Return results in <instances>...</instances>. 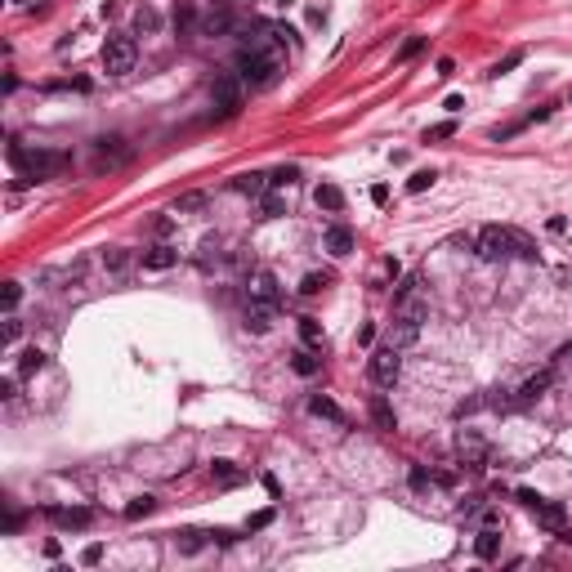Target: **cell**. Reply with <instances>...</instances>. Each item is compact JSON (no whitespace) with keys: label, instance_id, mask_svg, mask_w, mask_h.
<instances>
[{"label":"cell","instance_id":"6da1fadb","mask_svg":"<svg viewBox=\"0 0 572 572\" xmlns=\"http://www.w3.org/2000/svg\"><path fill=\"white\" fill-rule=\"evenodd\" d=\"M9 161H14V170L23 179H36V184H41V179H54L59 175V170H68L72 166V152H50V148H23V143L18 139H9Z\"/></svg>","mask_w":572,"mask_h":572},{"label":"cell","instance_id":"7a4b0ae2","mask_svg":"<svg viewBox=\"0 0 572 572\" xmlns=\"http://www.w3.org/2000/svg\"><path fill=\"white\" fill-rule=\"evenodd\" d=\"M474 251H479V260H510V255H519V260H537V246L528 242L523 233H514V228H501V224H488L479 237H474Z\"/></svg>","mask_w":572,"mask_h":572},{"label":"cell","instance_id":"3957f363","mask_svg":"<svg viewBox=\"0 0 572 572\" xmlns=\"http://www.w3.org/2000/svg\"><path fill=\"white\" fill-rule=\"evenodd\" d=\"M242 99H246V85L237 81V72H219L215 76V85H211V103H215V112L219 117H237L242 112Z\"/></svg>","mask_w":572,"mask_h":572},{"label":"cell","instance_id":"277c9868","mask_svg":"<svg viewBox=\"0 0 572 572\" xmlns=\"http://www.w3.org/2000/svg\"><path fill=\"white\" fill-rule=\"evenodd\" d=\"M99 59H103V72H108V76H126V72H135L139 50H135V41H130V36H108Z\"/></svg>","mask_w":572,"mask_h":572},{"label":"cell","instance_id":"5b68a950","mask_svg":"<svg viewBox=\"0 0 572 572\" xmlns=\"http://www.w3.org/2000/svg\"><path fill=\"white\" fill-rule=\"evenodd\" d=\"M367 371H371V380H376L380 389H389L398 380V371H403V358H398L394 345H385V349H376V354L367 358Z\"/></svg>","mask_w":572,"mask_h":572},{"label":"cell","instance_id":"8992f818","mask_svg":"<svg viewBox=\"0 0 572 572\" xmlns=\"http://www.w3.org/2000/svg\"><path fill=\"white\" fill-rule=\"evenodd\" d=\"M421 327H425V318H416V313H398L394 327H389V345H394V349L416 345V340H421Z\"/></svg>","mask_w":572,"mask_h":572},{"label":"cell","instance_id":"52a82bcc","mask_svg":"<svg viewBox=\"0 0 572 572\" xmlns=\"http://www.w3.org/2000/svg\"><path fill=\"white\" fill-rule=\"evenodd\" d=\"M456 447H461L465 470H474V474H479V470H483V461H488V443H483L479 434H470V429H461V443H456Z\"/></svg>","mask_w":572,"mask_h":572},{"label":"cell","instance_id":"ba28073f","mask_svg":"<svg viewBox=\"0 0 572 572\" xmlns=\"http://www.w3.org/2000/svg\"><path fill=\"white\" fill-rule=\"evenodd\" d=\"M273 318H278V304H264V300H251L246 304V331H255V336H264V331L273 327Z\"/></svg>","mask_w":572,"mask_h":572},{"label":"cell","instance_id":"9c48e42d","mask_svg":"<svg viewBox=\"0 0 572 572\" xmlns=\"http://www.w3.org/2000/svg\"><path fill=\"white\" fill-rule=\"evenodd\" d=\"M251 300H264V304H278L282 300V286L269 269H255L251 273Z\"/></svg>","mask_w":572,"mask_h":572},{"label":"cell","instance_id":"30bf717a","mask_svg":"<svg viewBox=\"0 0 572 572\" xmlns=\"http://www.w3.org/2000/svg\"><path fill=\"white\" fill-rule=\"evenodd\" d=\"M550 380H555V376H550V371H537V376H528V380H523V385L514 389V398H519V407L537 403V398H541V394H546V389H550Z\"/></svg>","mask_w":572,"mask_h":572},{"label":"cell","instance_id":"8fae6325","mask_svg":"<svg viewBox=\"0 0 572 572\" xmlns=\"http://www.w3.org/2000/svg\"><path fill=\"white\" fill-rule=\"evenodd\" d=\"M179 264V251H170V246H152V251H143V269L148 273H166Z\"/></svg>","mask_w":572,"mask_h":572},{"label":"cell","instance_id":"7c38bea8","mask_svg":"<svg viewBox=\"0 0 572 572\" xmlns=\"http://www.w3.org/2000/svg\"><path fill=\"white\" fill-rule=\"evenodd\" d=\"M322 246H327L331 255H349L354 251V233H349L345 224H331L327 233H322Z\"/></svg>","mask_w":572,"mask_h":572},{"label":"cell","instance_id":"4fadbf2b","mask_svg":"<svg viewBox=\"0 0 572 572\" xmlns=\"http://www.w3.org/2000/svg\"><path fill=\"white\" fill-rule=\"evenodd\" d=\"M211 479H215V488H242V483H246V470H237L233 461H215L211 465Z\"/></svg>","mask_w":572,"mask_h":572},{"label":"cell","instance_id":"5bb4252c","mask_svg":"<svg viewBox=\"0 0 572 572\" xmlns=\"http://www.w3.org/2000/svg\"><path fill=\"white\" fill-rule=\"evenodd\" d=\"M532 514H537V523H541V528H550V532H564V523H568L564 505H555V501H541Z\"/></svg>","mask_w":572,"mask_h":572},{"label":"cell","instance_id":"9a60e30c","mask_svg":"<svg viewBox=\"0 0 572 572\" xmlns=\"http://www.w3.org/2000/svg\"><path fill=\"white\" fill-rule=\"evenodd\" d=\"M233 188H237V193H251V197H264V193L273 188V179H269V175H260V170H251V175H237V179H233Z\"/></svg>","mask_w":572,"mask_h":572},{"label":"cell","instance_id":"2e32d148","mask_svg":"<svg viewBox=\"0 0 572 572\" xmlns=\"http://www.w3.org/2000/svg\"><path fill=\"white\" fill-rule=\"evenodd\" d=\"M309 412H313V416H322V421H336V425H349V416L340 412V407L331 403L327 394H313V398H309Z\"/></svg>","mask_w":572,"mask_h":572},{"label":"cell","instance_id":"e0dca14e","mask_svg":"<svg viewBox=\"0 0 572 572\" xmlns=\"http://www.w3.org/2000/svg\"><path fill=\"white\" fill-rule=\"evenodd\" d=\"M313 202H318V211H345V193H340L336 184H318V193H313Z\"/></svg>","mask_w":572,"mask_h":572},{"label":"cell","instance_id":"ac0fdd59","mask_svg":"<svg viewBox=\"0 0 572 572\" xmlns=\"http://www.w3.org/2000/svg\"><path fill=\"white\" fill-rule=\"evenodd\" d=\"M50 519L59 523V528H72V532L90 528V510H59V505H54V510H50Z\"/></svg>","mask_w":572,"mask_h":572},{"label":"cell","instance_id":"d6986e66","mask_svg":"<svg viewBox=\"0 0 572 572\" xmlns=\"http://www.w3.org/2000/svg\"><path fill=\"white\" fill-rule=\"evenodd\" d=\"M501 550V532L497 528H479V537H474V555L479 559H497Z\"/></svg>","mask_w":572,"mask_h":572},{"label":"cell","instance_id":"ffe728a7","mask_svg":"<svg viewBox=\"0 0 572 572\" xmlns=\"http://www.w3.org/2000/svg\"><path fill=\"white\" fill-rule=\"evenodd\" d=\"M291 367H295V376H318V371H322V358H313V349H295V354H291Z\"/></svg>","mask_w":572,"mask_h":572},{"label":"cell","instance_id":"44dd1931","mask_svg":"<svg viewBox=\"0 0 572 572\" xmlns=\"http://www.w3.org/2000/svg\"><path fill=\"white\" fill-rule=\"evenodd\" d=\"M202 32H206V36H224V32H233V14H224V9H211V14L202 18Z\"/></svg>","mask_w":572,"mask_h":572},{"label":"cell","instance_id":"7402d4cb","mask_svg":"<svg viewBox=\"0 0 572 572\" xmlns=\"http://www.w3.org/2000/svg\"><path fill=\"white\" fill-rule=\"evenodd\" d=\"M394 304H398V309H407V304H421V278H416V273H412V278H403V286L394 291Z\"/></svg>","mask_w":572,"mask_h":572},{"label":"cell","instance_id":"603a6c76","mask_svg":"<svg viewBox=\"0 0 572 572\" xmlns=\"http://www.w3.org/2000/svg\"><path fill=\"white\" fill-rule=\"evenodd\" d=\"M300 340H304V349H322V322L300 318Z\"/></svg>","mask_w":572,"mask_h":572},{"label":"cell","instance_id":"cb8c5ba5","mask_svg":"<svg viewBox=\"0 0 572 572\" xmlns=\"http://www.w3.org/2000/svg\"><path fill=\"white\" fill-rule=\"evenodd\" d=\"M260 215H264V219H282V215H286V197H282V193H264V197H260Z\"/></svg>","mask_w":572,"mask_h":572},{"label":"cell","instance_id":"d4e9b609","mask_svg":"<svg viewBox=\"0 0 572 572\" xmlns=\"http://www.w3.org/2000/svg\"><path fill=\"white\" fill-rule=\"evenodd\" d=\"M371 421H376L380 429H398V416H394V407H389L385 398H376V403H371Z\"/></svg>","mask_w":572,"mask_h":572},{"label":"cell","instance_id":"484cf974","mask_svg":"<svg viewBox=\"0 0 572 572\" xmlns=\"http://www.w3.org/2000/svg\"><path fill=\"white\" fill-rule=\"evenodd\" d=\"M206 541H211V532H179V537H175V546L184 550V555H197V550H202Z\"/></svg>","mask_w":572,"mask_h":572},{"label":"cell","instance_id":"4316f807","mask_svg":"<svg viewBox=\"0 0 572 572\" xmlns=\"http://www.w3.org/2000/svg\"><path fill=\"white\" fill-rule=\"evenodd\" d=\"M103 269H108V273H126L130 269V251H121V246L103 251Z\"/></svg>","mask_w":572,"mask_h":572},{"label":"cell","instance_id":"83f0119b","mask_svg":"<svg viewBox=\"0 0 572 572\" xmlns=\"http://www.w3.org/2000/svg\"><path fill=\"white\" fill-rule=\"evenodd\" d=\"M327 286H331V273H304L300 295H318V291H327Z\"/></svg>","mask_w":572,"mask_h":572},{"label":"cell","instance_id":"f1b7e54d","mask_svg":"<svg viewBox=\"0 0 572 572\" xmlns=\"http://www.w3.org/2000/svg\"><path fill=\"white\" fill-rule=\"evenodd\" d=\"M152 510H157V501H152V497H135L126 505V519H148Z\"/></svg>","mask_w":572,"mask_h":572},{"label":"cell","instance_id":"f546056e","mask_svg":"<svg viewBox=\"0 0 572 572\" xmlns=\"http://www.w3.org/2000/svg\"><path fill=\"white\" fill-rule=\"evenodd\" d=\"M41 367H45V354L41 349H27L23 362H18V376H32V371H41Z\"/></svg>","mask_w":572,"mask_h":572},{"label":"cell","instance_id":"4dcf8cb0","mask_svg":"<svg viewBox=\"0 0 572 572\" xmlns=\"http://www.w3.org/2000/svg\"><path fill=\"white\" fill-rule=\"evenodd\" d=\"M421 50H425V36H407V41H403V50L394 54V63H407V59H416Z\"/></svg>","mask_w":572,"mask_h":572},{"label":"cell","instance_id":"1f68e13d","mask_svg":"<svg viewBox=\"0 0 572 572\" xmlns=\"http://www.w3.org/2000/svg\"><path fill=\"white\" fill-rule=\"evenodd\" d=\"M193 23H197L193 5H179V9H175V27H179V36H188V32H193Z\"/></svg>","mask_w":572,"mask_h":572},{"label":"cell","instance_id":"d6a6232c","mask_svg":"<svg viewBox=\"0 0 572 572\" xmlns=\"http://www.w3.org/2000/svg\"><path fill=\"white\" fill-rule=\"evenodd\" d=\"M202 206H206V193H184V197L175 202V211L188 215V211H202Z\"/></svg>","mask_w":572,"mask_h":572},{"label":"cell","instance_id":"836d02e7","mask_svg":"<svg viewBox=\"0 0 572 572\" xmlns=\"http://www.w3.org/2000/svg\"><path fill=\"white\" fill-rule=\"evenodd\" d=\"M434 179H438V175H434V170H416V175H412V179H407V193H425V188H429V184H434Z\"/></svg>","mask_w":572,"mask_h":572},{"label":"cell","instance_id":"e575fe53","mask_svg":"<svg viewBox=\"0 0 572 572\" xmlns=\"http://www.w3.org/2000/svg\"><path fill=\"white\" fill-rule=\"evenodd\" d=\"M18 336H23V322H18L14 313H5V349H14Z\"/></svg>","mask_w":572,"mask_h":572},{"label":"cell","instance_id":"d590c367","mask_svg":"<svg viewBox=\"0 0 572 572\" xmlns=\"http://www.w3.org/2000/svg\"><path fill=\"white\" fill-rule=\"evenodd\" d=\"M157 23H161V18H157V14H152V9H148V5H143V9H139V14H135V27H139V32H157Z\"/></svg>","mask_w":572,"mask_h":572},{"label":"cell","instance_id":"8d00e7d4","mask_svg":"<svg viewBox=\"0 0 572 572\" xmlns=\"http://www.w3.org/2000/svg\"><path fill=\"white\" fill-rule=\"evenodd\" d=\"M523 63V50H514V54H505V59L497 63V68H492V76H505V72H514Z\"/></svg>","mask_w":572,"mask_h":572},{"label":"cell","instance_id":"74e56055","mask_svg":"<svg viewBox=\"0 0 572 572\" xmlns=\"http://www.w3.org/2000/svg\"><path fill=\"white\" fill-rule=\"evenodd\" d=\"M407 483H412V492H429V488H434V474H425V470H412V479H407Z\"/></svg>","mask_w":572,"mask_h":572},{"label":"cell","instance_id":"f35d334b","mask_svg":"<svg viewBox=\"0 0 572 572\" xmlns=\"http://www.w3.org/2000/svg\"><path fill=\"white\" fill-rule=\"evenodd\" d=\"M273 523V510H260V514H251V519H246V532H264Z\"/></svg>","mask_w":572,"mask_h":572},{"label":"cell","instance_id":"ab89813d","mask_svg":"<svg viewBox=\"0 0 572 572\" xmlns=\"http://www.w3.org/2000/svg\"><path fill=\"white\" fill-rule=\"evenodd\" d=\"M18 300H23V286H18V282H5V313H14Z\"/></svg>","mask_w":572,"mask_h":572},{"label":"cell","instance_id":"60d3db41","mask_svg":"<svg viewBox=\"0 0 572 572\" xmlns=\"http://www.w3.org/2000/svg\"><path fill=\"white\" fill-rule=\"evenodd\" d=\"M295 175H300L295 166H282L278 175H273V188H286V184H295Z\"/></svg>","mask_w":572,"mask_h":572},{"label":"cell","instance_id":"b9f144b4","mask_svg":"<svg viewBox=\"0 0 572 572\" xmlns=\"http://www.w3.org/2000/svg\"><path fill=\"white\" fill-rule=\"evenodd\" d=\"M514 497H519L523 505H528V510H537V505L546 501V497H541V492H532V488H519V492H514Z\"/></svg>","mask_w":572,"mask_h":572},{"label":"cell","instance_id":"7bdbcfd3","mask_svg":"<svg viewBox=\"0 0 572 572\" xmlns=\"http://www.w3.org/2000/svg\"><path fill=\"white\" fill-rule=\"evenodd\" d=\"M479 407H488V398H465V403L456 407V416H470V412H479Z\"/></svg>","mask_w":572,"mask_h":572},{"label":"cell","instance_id":"ee69618b","mask_svg":"<svg viewBox=\"0 0 572 572\" xmlns=\"http://www.w3.org/2000/svg\"><path fill=\"white\" fill-rule=\"evenodd\" d=\"M479 528H501V514H497V510H492V505H488V510H483V514H479Z\"/></svg>","mask_w":572,"mask_h":572},{"label":"cell","instance_id":"f6af8a7d","mask_svg":"<svg viewBox=\"0 0 572 572\" xmlns=\"http://www.w3.org/2000/svg\"><path fill=\"white\" fill-rule=\"evenodd\" d=\"M0 398H5V403H9V398H18V380H14V376L0 380Z\"/></svg>","mask_w":572,"mask_h":572},{"label":"cell","instance_id":"bcb514c9","mask_svg":"<svg viewBox=\"0 0 572 572\" xmlns=\"http://www.w3.org/2000/svg\"><path fill=\"white\" fill-rule=\"evenodd\" d=\"M99 559H103V546H85V555H81V564H85V568H94Z\"/></svg>","mask_w":572,"mask_h":572},{"label":"cell","instance_id":"7dc6e473","mask_svg":"<svg viewBox=\"0 0 572 572\" xmlns=\"http://www.w3.org/2000/svg\"><path fill=\"white\" fill-rule=\"evenodd\" d=\"M211 541H215V546H233L237 537H233V532H228V528H215V532H211Z\"/></svg>","mask_w":572,"mask_h":572},{"label":"cell","instance_id":"c3c4849f","mask_svg":"<svg viewBox=\"0 0 572 572\" xmlns=\"http://www.w3.org/2000/svg\"><path fill=\"white\" fill-rule=\"evenodd\" d=\"M452 130H456V126H452V121H443V126H434V130H429V135H425V139H447V135H452Z\"/></svg>","mask_w":572,"mask_h":572},{"label":"cell","instance_id":"681fc988","mask_svg":"<svg viewBox=\"0 0 572 572\" xmlns=\"http://www.w3.org/2000/svg\"><path fill=\"white\" fill-rule=\"evenodd\" d=\"M371 202L385 206V202H389V188H385V184H376V188H371Z\"/></svg>","mask_w":572,"mask_h":572},{"label":"cell","instance_id":"f907efd6","mask_svg":"<svg viewBox=\"0 0 572 572\" xmlns=\"http://www.w3.org/2000/svg\"><path fill=\"white\" fill-rule=\"evenodd\" d=\"M376 340V327H358V345H371Z\"/></svg>","mask_w":572,"mask_h":572},{"label":"cell","instance_id":"816d5d0a","mask_svg":"<svg viewBox=\"0 0 572 572\" xmlns=\"http://www.w3.org/2000/svg\"><path fill=\"white\" fill-rule=\"evenodd\" d=\"M564 358H568V367H572V349H568V354H564Z\"/></svg>","mask_w":572,"mask_h":572}]
</instances>
